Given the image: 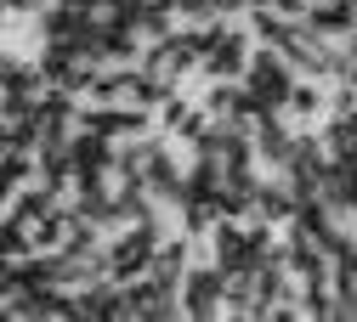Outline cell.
<instances>
[{"label":"cell","instance_id":"cell-1","mask_svg":"<svg viewBox=\"0 0 357 322\" xmlns=\"http://www.w3.org/2000/svg\"><path fill=\"white\" fill-rule=\"evenodd\" d=\"M295 79H301V74L289 68V57L278 51V45H255V57H250V68H244V90H250V102H255V108L284 113Z\"/></svg>","mask_w":357,"mask_h":322},{"label":"cell","instance_id":"cell-2","mask_svg":"<svg viewBox=\"0 0 357 322\" xmlns=\"http://www.w3.org/2000/svg\"><path fill=\"white\" fill-rule=\"evenodd\" d=\"M182 316H227V271L215 260H193L182 277Z\"/></svg>","mask_w":357,"mask_h":322}]
</instances>
